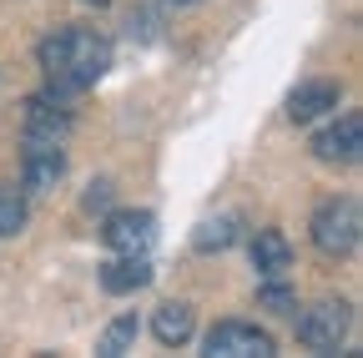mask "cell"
Wrapping results in <instances>:
<instances>
[{"instance_id": "6da1fadb", "label": "cell", "mask_w": 363, "mask_h": 358, "mask_svg": "<svg viewBox=\"0 0 363 358\" xmlns=\"http://www.w3.org/2000/svg\"><path fill=\"white\" fill-rule=\"evenodd\" d=\"M35 61L56 96H76L111 71V40L106 30H91V26H61L35 46Z\"/></svg>"}, {"instance_id": "7a4b0ae2", "label": "cell", "mask_w": 363, "mask_h": 358, "mask_svg": "<svg viewBox=\"0 0 363 358\" xmlns=\"http://www.w3.org/2000/svg\"><path fill=\"white\" fill-rule=\"evenodd\" d=\"M313 247L323 257H348L358 247V233H363V212L353 197H328L323 207L313 212Z\"/></svg>"}, {"instance_id": "3957f363", "label": "cell", "mask_w": 363, "mask_h": 358, "mask_svg": "<svg viewBox=\"0 0 363 358\" xmlns=\"http://www.w3.org/2000/svg\"><path fill=\"white\" fill-rule=\"evenodd\" d=\"M293 318H298V343L303 348H318V353H328L348 338V323H353V308L343 298H318L308 308H293Z\"/></svg>"}, {"instance_id": "277c9868", "label": "cell", "mask_w": 363, "mask_h": 358, "mask_svg": "<svg viewBox=\"0 0 363 358\" xmlns=\"http://www.w3.org/2000/svg\"><path fill=\"white\" fill-rule=\"evenodd\" d=\"M71 137V111L56 91H40L26 101V126H21V142L26 147H66Z\"/></svg>"}, {"instance_id": "5b68a950", "label": "cell", "mask_w": 363, "mask_h": 358, "mask_svg": "<svg viewBox=\"0 0 363 358\" xmlns=\"http://www.w3.org/2000/svg\"><path fill=\"white\" fill-rule=\"evenodd\" d=\"M212 358H272V333L267 328H257V323H242V318H227V323H217L212 333H207V343H202Z\"/></svg>"}, {"instance_id": "8992f818", "label": "cell", "mask_w": 363, "mask_h": 358, "mask_svg": "<svg viewBox=\"0 0 363 358\" xmlns=\"http://www.w3.org/2000/svg\"><path fill=\"white\" fill-rule=\"evenodd\" d=\"M101 237L111 252H147L157 242V217L147 207H116L101 222Z\"/></svg>"}, {"instance_id": "52a82bcc", "label": "cell", "mask_w": 363, "mask_h": 358, "mask_svg": "<svg viewBox=\"0 0 363 358\" xmlns=\"http://www.w3.org/2000/svg\"><path fill=\"white\" fill-rule=\"evenodd\" d=\"M358 152H363V116L358 111H343L333 126H323L313 137V157L323 167H353Z\"/></svg>"}, {"instance_id": "ba28073f", "label": "cell", "mask_w": 363, "mask_h": 358, "mask_svg": "<svg viewBox=\"0 0 363 358\" xmlns=\"http://www.w3.org/2000/svg\"><path fill=\"white\" fill-rule=\"evenodd\" d=\"M66 177V152L61 147H26V162H21V192L40 197V192H56Z\"/></svg>"}, {"instance_id": "9c48e42d", "label": "cell", "mask_w": 363, "mask_h": 358, "mask_svg": "<svg viewBox=\"0 0 363 358\" xmlns=\"http://www.w3.org/2000/svg\"><path fill=\"white\" fill-rule=\"evenodd\" d=\"M152 283V262H147V252H116L106 267H101V288L106 293H136V288H147Z\"/></svg>"}, {"instance_id": "30bf717a", "label": "cell", "mask_w": 363, "mask_h": 358, "mask_svg": "<svg viewBox=\"0 0 363 358\" xmlns=\"http://www.w3.org/2000/svg\"><path fill=\"white\" fill-rule=\"evenodd\" d=\"M152 333H157L162 348H182V343L197 333V313H192V303H162V308L152 313Z\"/></svg>"}, {"instance_id": "8fae6325", "label": "cell", "mask_w": 363, "mask_h": 358, "mask_svg": "<svg viewBox=\"0 0 363 358\" xmlns=\"http://www.w3.org/2000/svg\"><path fill=\"white\" fill-rule=\"evenodd\" d=\"M328 111H338V86L333 81H303L298 91L288 96V116L293 121H318Z\"/></svg>"}, {"instance_id": "7c38bea8", "label": "cell", "mask_w": 363, "mask_h": 358, "mask_svg": "<svg viewBox=\"0 0 363 358\" xmlns=\"http://www.w3.org/2000/svg\"><path fill=\"white\" fill-rule=\"evenodd\" d=\"M252 267L262 278H283L288 267H293V242L278 233V228H262L257 237H252Z\"/></svg>"}, {"instance_id": "4fadbf2b", "label": "cell", "mask_w": 363, "mask_h": 358, "mask_svg": "<svg viewBox=\"0 0 363 358\" xmlns=\"http://www.w3.org/2000/svg\"><path fill=\"white\" fill-rule=\"evenodd\" d=\"M238 228H242V222H238L233 212H222V217H202L197 228H192V247H197V252H227V247L238 242Z\"/></svg>"}, {"instance_id": "5bb4252c", "label": "cell", "mask_w": 363, "mask_h": 358, "mask_svg": "<svg viewBox=\"0 0 363 358\" xmlns=\"http://www.w3.org/2000/svg\"><path fill=\"white\" fill-rule=\"evenodd\" d=\"M136 343V313H121V318L96 338V353H106V358H116V353H126Z\"/></svg>"}, {"instance_id": "9a60e30c", "label": "cell", "mask_w": 363, "mask_h": 358, "mask_svg": "<svg viewBox=\"0 0 363 358\" xmlns=\"http://www.w3.org/2000/svg\"><path fill=\"white\" fill-rule=\"evenodd\" d=\"M26 228V192L0 187V237H16Z\"/></svg>"}, {"instance_id": "2e32d148", "label": "cell", "mask_w": 363, "mask_h": 358, "mask_svg": "<svg viewBox=\"0 0 363 358\" xmlns=\"http://www.w3.org/2000/svg\"><path fill=\"white\" fill-rule=\"evenodd\" d=\"M257 303L267 313H278V318H293V308H298V298H293V288H283V278H267L257 288Z\"/></svg>"}, {"instance_id": "e0dca14e", "label": "cell", "mask_w": 363, "mask_h": 358, "mask_svg": "<svg viewBox=\"0 0 363 358\" xmlns=\"http://www.w3.org/2000/svg\"><path fill=\"white\" fill-rule=\"evenodd\" d=\"M157 30H162V16H157V11H147V6L126 16V35H131V40H152Z\"/></svg>"}, {"instance_id": "ac0fdd59", "label": "cell", "mask_w": 363, "mask_h": 358, "mask_svg": "<svg viewBox=\"0 0 363 358\" xmlns=\"http://www.w3.org/2000/svg\"><path fill=\"white\" fill-rule=\"evenodd\" d=\"M81 207H86V212H106V207H111V182H106V177H101V182H91V187H86Z\"/></svg>"}, {"instance_id": "d6986e66", "label": "cell", "mask_w": 363, "mask_h": 358, "mask_svg": "<svg viewBox=\"0 0 363 358\" xmlns=\"http://www.w3.org/2000/svg\"><path fill=\"white\" fill-rule=\"evenodd\" d=\"M81 6H96V11H101V6H111V0H81Z\"/></svg>"}, {"instance_id": "ffe728a7", "label": "cell", "mask_w": 363, "mask_h": 358, "mask_svg": "<svg viewBox=\"0 0 363 358\" xmlns=\"http://www.w3.org/2000/svg\"><path fill=\"white\" fill-rule=\"evenodd\" d=\"M167 6H197V0H167Z\"/></svg>"}]
</instances>
